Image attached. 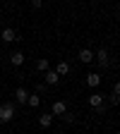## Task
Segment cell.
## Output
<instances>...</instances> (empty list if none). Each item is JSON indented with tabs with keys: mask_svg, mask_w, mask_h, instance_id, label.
I'll use <instances>...</instances> for the list:
<instances>
[{
	"mask_svg": "<svg viewBox=\"0 0 120 134\" xmlns=\"http://www.w3.org/2000/svg\"><path fill=\"white\" fill-rule=\"evenodd\" d=\"M17 115V105L14 103H0V122H10Z\"/></svg>",
	"mask_w": 120,
	"mask_h": 134,
	"instance_id": "obj_1",
	"label": "cell"
},
{
	"mask_svg": "<svg viewBox=\"0 0 120 134\" xmlns=\"http://www.w3.org/2000/svg\"><path fill=\"white\" fill-rule=\"evenodd\" d=\"M94 62L101 67V70H106V67L111 65V55H108V50H106V48H101L98 53H94Z\"/></svg>",
	"mask_w": 120,
	"mask_h": 134,
	"instance_id": "obj_2",
	"label": "cell"
},
{
	"mask_svg": "<svg viewBox=\"0 0 120 134\" xmlns=\"http://www.w3.org/2000/svg\"><path fill=\"white\" fill-rule=\"evenodd\" d=\"M0 38H3L5 43H14V41H19V34H17L14 29H0Z\"/></svg>",
	"mask_w": 120,
	"mask_h": 134,
	"instance_id": "obj_3",
	"label": "cell"
},
{
	"mask_svg": "<svg viewBox=\"0 0 120 134\" xmlns=\"http://www.w3.org/2000/svg\"><path fill=\"white\" fill-rule=\"evenodd\" d=\"M65 113H67V103H65V100H55V103L50 105V115H53V117H55V115L62 117Z\"/></svg>",
	"mask_w": 120,
	"mask_h": 134,
	"instance_id": "obj_4",
	"label": "cell"
},
{
	"mask_svg": "<svg viewBox=\"0 0 120 134\" xmlns=\"http://www.w3.org/2000/svg\"><path fill=\"white\" fill-rule=\"evenodd\" d=\"M103 100H106V98H103V93H98V91H94V93L89 96V105H91L94 110H96V108H103Z\"/></svg>",
	"mask_w": 120,
	"mask_h": 134,
	"instance_id": "obj_5",
	"label": "cell"
},
{
	"mask_svg": "<svg viewBox=\"0 0 120 134\" xmlns=\"http://www.w3.org/2000/svg\"><path fill=\"white\" fill-rule=\"evenodd\" d=\"M72 72V67H70V62H67V60H60L58 65H55V74L58 77H65V74H70Z\"/></svg>",
	"mask_w": 120,
	"mask_h": 134,
	"instance_id": "obj_6",
	"label": "cell"
},
{
	"mask_svg": "<svg viewBox=\"0 0 120 134\" xmlns=\"http://www.w3.org/2000/svg\"><path fill=\"white\" fill-rule=\"evenodd\" d=\"M43 81H46V86H58V81H60V77L55 74V70H48V72L43 74Z\"/></svg>",
	"mask_w": 120,
	"mask_h": 134,
	"instance_id": "obj_7",
	"label": "cell"
},
{
	"mask_svg": "<svg viewBox=\"0 0 120 134\" xmlns=\"http://www.w3.org/2000/svg\"><path fill=\"white\" fill-rule=\"evenodd\" d=\"M77 58H79V62H84V65H89V62H94V50H89V48H82Z\"/></svg>",
	"mask_w": 120,
	"mask_h": 134,
	"instance_id": "obj_8",
	"label": "cell"
},
{
	"mask_svg": "<svg viewBox=\"0 0 120 134\" xmlns=\"http://www.w3.org/2000/svg\"><path fill=\"white\" fill-rule=\"evenodd\" d=\"M27 98H29V91H27L24 86H19V89L14 91V100H17L19 105H27Z\"/></svg>",
	"mask_w": 120,
	"mask_h": 134,
	"instance_id": "obj_9",
	"label": "cell"
},
{
	"mask_svg": "<svg viewBox=\"0 0 120 134\" xmlns=\"http://www.w3.org/2000/svg\"><path fill=\"white\" fill-rule=\"evenodd\" d=\"M98 84H101V74H98V72H91V74H87V86H89V89H96Z\"/></svg>",
	"mask_w": 120,
	"mask_h": 134,
	"instance_id": "obj_10",
	"label": "cell"
},
{
	"mask_svg": "<svg viewBox=\"0 0 120 134\" xmlns=\"http://www.w3.org/2000/svg\"><path fill=\"white\" fill-rule=\"evenodd\" d=\"M10 62H12L14 67H19V65H24V53H22V50H14V53L10 55Z\"/></svg>",
	"mask_w": 120,
	"mask_h": 134,
	"instance_id": "obj_11",
	"label": "cell"
},
{
	"mask_svg": "<svg viewBox=\"0 0 120 134\" xmlns=\"http://www.w3.org/2000/svg\"><path fill=\"white\" fill-rule=\"evenodd\" d=\"M39 125H41V127H50V125H53V115H50V113L39 115Z\"/></svg>",
	"mask_w": 120,
	"mask_h": 134,
	"instance_id": "obj_12",
	"label": "cell"
},
{
	"mask_svg": "<svg viewBox=\"0 0 120 134\" xmlns=\"http://www.w3.org/2000/svg\"><path fill=\"white\" fill-rule=\"evenodd\" d=\"M36 70H39V72H48V70H50L46 58H39V60H36Z\"/></svg>",
	"mask_w": 120,
	"mask_h": 134,
	"instance_id": "obj_13",
	"label": "cell"
},
{
	"mask_svg": "<svg viewBox=\"0 0 120 134\" xmlns=\"http://www.w3.org/2000/svg\"><path fill=\"white\" fill-rule=\"evenodd\" d=\"M27 105H29V108H39V105H41V96H29V98H27Z\"/></svg>",
	"mask_w": 120,
	"mask_h": 134,
	"instance_id": "obj_14",
	"label": "cell"
},
{
	"mask_svg": "<svg viewBox=\"0 0 120 134\" xmlns=\"http://www.w3.org/2000/svg\"><path fill=\"white\" fill-rule=\"evenodd\" d=\"M111 100H113V103H118V100H120V84H113V91H111Z\"/></svg>",
	"mask_w": 120,
	"mask_h": 134,
	"instance_id": "obj_15",
	"label": "cell"
},
{
	"mask_svg": "<svg viewBox=\"0 0 120 134\" xmlns=\"http://www.w3.org/2000/svg\"><path fill=\"white\" fill-rule=\"evenodd\" d=\"M62 120H65V122H75V115H70V113H65V115H62Z\"/></svg>",
	"mask_w": 120,
	"mask_h": 134,
	"instance_id": "obj_16",
	"label": "cell"
}]
</instances>
